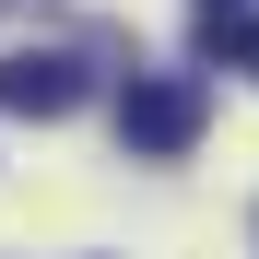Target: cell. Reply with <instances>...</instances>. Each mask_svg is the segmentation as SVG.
<instances>
[{"label": "cell", "instance_id": "cell-1", "mask_svg": "<svg viewBox=\"0 0 259 259\" xmlns=\"http://www.w3.org/2000/svg\"><path fill=\"white\" fill-rule=\"evenodd\" d=\"M200 130H212L200 71H130V82H118V142L142 153V165H177Z\"/></svg>", "mask_w": 259, "mask_h": 259}, {"label": "cell", "instance_id": "cell-2", "mask_svg": "<svg viewBox=\"0 0 259 259\" xmlns=\"http://www.w3.org/2000/svg\"><path fill=\"white\" fill-rule=\"evenodd\" d=\"M95 82L71 48H0V118H71Z\"/></svg>", "mask_w": 259, "mask_h": 259}, {"label": "cell", "instance_id": "cell-3", "mask_svg": "<svg viewBox=\"0 0 259 259\" xmlns=\"http://www.w3.org/2000/svg\"><path fill=\"white\" fill-rule=\"evenodd\" d=\"M247 48H259V24H247V12H200V59H212V71L247 59Z\"/></svg>", "mask_w": 259, "mask_h": 259}, {"label": "cell", "instance_id": "cell-4", "mask_svg": "<svg viewBox=\"0 0 259 259\" xmlns=\"http://www.w3.org/2000/svg\"><path fill=\"white\" fill-rule=\"evenodd\" d=\"M200 12H247V0H200Z\"/></svg>", "mask_w": 259, "mask_h": 259}, {"label": "cell", "instance_id": "cell-5", "mask_svg": "<svg viewBox=\"0 0 259 259\" xmlns=\"http://www.w3.org/2000/svg\"><path fill=\"white\" fill-rule=\"evenodd\" d=\"M236 71H259V48H247V59H236Z\"/></svg>", "mask_w": 259, "mask_h": 259}]
</instances>
